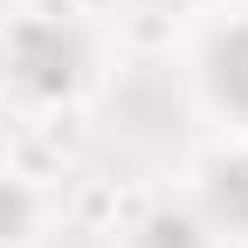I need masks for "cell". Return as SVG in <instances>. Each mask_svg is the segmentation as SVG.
I'll list each match as a JSON object with an SVG mask.
<instances>
[{"label": "cell", "mask_w": 248, "mask_h": 248, "mask_svg": "<svg viewBox=\"0 0 248 248\" xmlns=\"http://www.w3.org/2000/svg\"><path fill=\"white\" fill-rule=\"evenodd\" d=\"M221 90L248 104V35H234V42L221 48Z\"/></svg>", "instance_id": "6da1fadb"}]
</instances>
